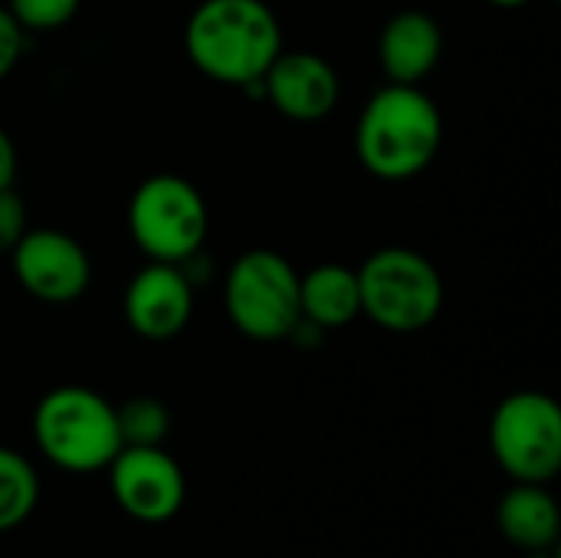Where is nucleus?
Wrapping results in <instances>:
<instances>
[{
  "label": "nucleus",
  "mask_w": 561,
  "mask_h": 558,
  "mask_svg": "<svg viewBox=\"0 0 561 558\" xmlns=\"http://www.w3.org/2000/svg\"><path fill=\"white\" fill-rule=\"evenodd\" d=\"M23 49H26V30L13 20L7 3H0V82L16 69Z\"/></svg>",
  "instance_id": "6ab92c4d"
},
{
  "label": "nucleus",
  "mask_w": 561,
  "mask_h": 558,
  "mask_svg": "<svg viewBox=\"0 0 561 558\" xmlns=\"http://www.w3.org/2000/svg\"><path fill=\"white\" fill-rule=\"evenodd\" d=\"M263 99L293 122H319L332 115L342 95L335 66L312 49H286L263 72Z\"/></svg>",
  "instance_id": "9b49d317"
},
{
  "label": "nucleus",
  "mask_w": 561,
  "mask_h": 558,
  "mask_svg": "<svg viewBox=\"0 0 561 558\" xmlns=\"http://www.w3.org/2000/svg\"><path fill=\"white\" fill-rule=\"evenodd\" d=\"M16 168H20V161H16V145H13V138H10V132L0 125V191H3V187H13Z\"/></svg>",
  "instance_id": "aec40b11"
},
{
  "label": "nucleus",
  "mask_w": 561,
  "mask_h": 558,
  "mask_svg": "<svg viewBox=\"0 0 561 558\" xmlns=\"http://www.w3.org/2000/svg\"><path fill=\"white\" fill-rule=\"evenodd\" d=\"M122 513L141 526H161L184 506L187 483L181 464L164 447H122L105 467Z\"/></svg>",
  "instance_id": "6e6552de"
},
{
  "label": "nucleus",
  "mask_w": 561,
  "mask_h": 558,
  "mask_svg": "<svg viewBox=\"0 0 561 558\" xmlns=\"http://www.w3.org/2000/svg\"><path fill=\"white\" fill-rule=\"evenodd\" d=\"M299 316L322 332L345 329L362 316L358 273L345 263H319L299 276Z\"/></svg>",
  "instance_id": "4468645a"
},
{
  "label": "nucleus",
  "mask_w": 561,
  "mask_h": 558,
  "mask_svg": "<svg viewBox=\"0 0 561 558\" xmlns=\"http://www.w3.org/2000/svg\"><path fill=\"white\" fill-rule=\"evenodd\" d=\"M224 306L240 335L283 342L299 322V273L276 250H247L227 270Z\"/></svg>",
  "instance_id": "423d86ee"
},
{
  "label": "nucleus",
  "mask_w": 561,
  "mask_h": 558,
  "mask_svg": "<svg viewBox=\"0 0 561 558\" xmlns=\"http://www.w3.org/2000/svg\"><path fill=\"white\" fill-rule=\"evenodd\" d=\"M39 503V477L33 464L10 451L0 447V533H10L23 526Z\"/></svg>",
  "instance_id": "2eb2a0df"
},
{
  "label": "nucleus",
  "mask_w": 561,
  "mask_h": 558,
  "mask_svg": "<svg viewBox=\"0 0 561 558\" xmlns=\"http://www.w3.org/2000/svg\"><path fill=\"white\" fill-rule=\"evenodd\" d=\"M490 447L516 483H549L561 470V408L546 391L506 395L490 421Z\"/></svg>",
  "instance_id": "0eeeda50"
},
{
  "label": "nucleus",
  "mask_w": 561,
  "mask_h": 558,
  "mask_svg": "<svg viewBox=\"0 0 561 558\" xmlns=\"http://www.w3.org/2000/svg\"><path fill=\"white\" fill-rule=\"evenodd\" d=\"M486 3H493V7H500V10H519V7H526V3H533V0H486Z\"/></svg>",
  "instance_id": "412c9836"
},
{
  "label": "nucleus",
  "mask_w": 561,
  "mask_h": 558,
  "mask_svg": "<svg viewBox=\"0 0 561 558\" xmlns=\"http://www.w3.org/2000/svg\"><path fill=\"white\" fill-rule=\"evenodd\" d=\"M39 454L66 474H99L122 451L115 405L82 385H59L33 408Z\"/></svg>",
  "instance_id": "7ed1b4c3"
},
{
  "label": "nucleus",
  "mask_w": 561,
  "mask_h": 558,
  "mask_svg": "<svg viewBox=\"0 0 561 558\" xmlns=\"http://www.w3.org/2000/svg\"><path fill=\"white\" fill-rule=\"evenodd\" d=\"M194 283L178 263L141 266L125 289V322L148 342H168L181 335L194 316Z\"/></svg>",
  "instance_id": "9d476101"
},
{
  "label": "nucleus",
  "mask_w": 561,
  "mask_h": 558,
  "mask_svg": "<svg viewBox=\"0 0 561 558\" xmlns=\"http://www.w3.org/2000/svg\"><path fill=\"white\" fill-rule=\"evenodd\" d=\"M16 283L39 303L66 306L82 299L92 283V260L85 247L56 227L26 230L10 250Z\"/></svg>",
  "instance_id": "1a4fd4ad"
},
{
  "label": "nucleus",
  "mask_w": 561,
  "mask_h": 558,
  "mask_svg": "<svg viewBox=\"0 0 561 558\" xmlns=\"http://www.w3.org/2000/svg\"><path fill=\"white\" fill-rule=\"evenodd\" d=\"M496 526L506 543L523 553L556 549L561 513L546 483H516L496 506Z\"/></svg>",
  "instance_id": "ddd939ff"
},
{
  "label": "nucleus",
  "mask_w": 561,
  "mask_h": 558,
  "mask_svg": "<svg viewBox=\"0 0 561 558\" xmlns=\"http://www.w3.org/2000/svg\"><path fill=\"white\" fill-rule=\"evenodd\" d=\"M26 204L13 187L0 191V257H10L16 240L26 234Z\"/></svg>",
  "instance_id": "a211bd4d"
},
{
  "label": "nucleus",
  "mask_w": 561,
  "mask_h": 558,
  "mask_svg": "<svg viewBox=\"0 0 561 558\" xmlns=\"http://www.w3.org/2000/svg\"><path fill=\"white\" fill-rule=\"evenodd\" d=\"M184 53L207 79L247 89L283 53V26L266 0H201L184 23Z\"/></svg>",
  "instance_id": "f257e3e1"
},
{
  "label": "nucleus",
  "mask_w": 561,
  "mask_h": 558,
  "mask_svg": "<svg viewBox=\"0 0 561 558\" xmlns=\"http://www.w3.org/2000/svg\"><path fill=\"white\" fill-rule=\"evenodd\" d=\"M82 0H7V10L26 33H49L66 26Z\"/></svg>",
  "instance_id": "f3484780"
},
{
  "label": "nucleus",
  "mask_w": 561,
  "mask_h": 558,
  "mask_svg": "<svg viewBox=\"0 0 561 558\" xmlns=\"http://www.w3.org/2000/svg\"><path fill=\"white\" fill-rule=\"evenodd\" d=\"M355 273L362 316L378 329L411 335L437 322L444 309V280L424 253L411 247H381Z\"/></svg>",
  "instance_id": "20e7f679"
},
{
  "label": "nucleus",
  "mask_w": 561,
  "mask_h": 558,
  "mask_svg": "<svg viewBox=\"0 0 561 558\" xmlns=\"http://www.w3.org/2000/svg\"><path fill=\"white\" fill-rule=\"evenodd\" d=\"M444 56V30L424 10L394 13L378 36V62L388 82L421 86Z\"/></svg>",
  "instance_id": "f8f14e48"
},
{
  "label": "nucleus",
  "mask_w": 561,
  "mask_h": 558,
  "mask_svg": "<svg viewBox=\"0 0 561 558\" xmlns=\"http://www.w3.org/2000/svg\"><path fill=\"white\" fill-rule=\"evenodd\" d=\"M207 204L197 184L181 174L145 178L128 201L131 243L151 263H184L204 250L207 240Z\"/></svg>",
  "instance_id": "39448f33"
},
{
  "label": "nucleus",
  "mask_w": 561,
  "mask_h": 558,
  "mask_svg": "<svg viewBox=\"0 0 561 558\" xmlns=\"http://www.w3.org/2000/svg\"><path fill=\"white\" fill-rule=\"evenodd\" d=\"M444 141L437 102L421 86L388 82L362 109L355 151L368 174L381 181H408L427 171Z\"/></svg>",
  "instance_id": "f03ea898"
},
{
  "label": "nucleus",
  "mask_w": 561,
  "mask_h": 558,
  "mask_svg": "<svg viewBox=\"0 0 561 558\" xmlns=\"http://www.w3.org/2000/svg\"><path fill=\"white\" fill-rule=\"evenodd\" d=\"M115 424L122 447H164L171 434V411L164 401L138 395L115 408Z\"/></svg>",
  "instance_id": "dca6fc26"
}]
</instances>
